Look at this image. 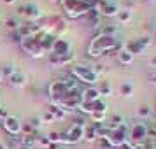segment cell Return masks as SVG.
<instances>
[{"instance_id": "obj_1", "label": "cell", "mask_w": 156, "mask_h": 149, "mask_svg": "<svg viewBox=\"0 0 156 149\" xmlns=\"http://www.w3.org/2000/svg\"><path fill=\"white\" fill-rule=\"evenodd\" d=\"M121 41L116 35H97L91 39V42L88 46V56L91 58H100L105 55V51H109L111 48L118 46Z\"/></svg>"}, {"instance_id": "obj_2", "label": "cell", "mask_w": 156, "mask_h": 149, "mask_svg": "<svg viewBox=\"0 0 156 149\" xmlns=\"http://www.w3.org/2000/svg\"><path fill=\"white\" fill-rule=\"evenodd\" d=\"M60 4L65 9V12H67L69 18L79 20V18L86 16L97 5V0L95 2H90V0H60Z\"/></svg>"}, {"instance_id": "obj_3", "label": "cell", "mask_w": 156, "mask_h": 149, "mask_svg": "<svg viewBox=\"0 0 156 149\" xmlns=\"http://www.w3.org/2000/svg\"><path fill=\"white\" fill-rule=\"evenodd\" d=\"M70 76L76 77L79 83H84L88 86H95L98 83V76L93 72L90 65H74V67H70Z\"/></svg>"}, {"instance_id": "obj_4", "label": "cell", "mask_w": 156, "mask_h": 149, "mask_svg": "<svg viewBox=\"0 0 156 149\" xmlns=\"http://www.w3.org/2000/svg\"><path fill=\"white\" fill-rule=\"evenodd\" d=\"M147 132H149V126L144 121H137L133 125H130V128H128V142L144 144L147 140Z\"/></svg>"}, {"instance_id": "obj_5", "label": "cell", "mask_w": 156, "mask_h": 149, "mask_svg": "<svg viewBox=\"0 0 156 149\" xmlns=\"http://www.w3.org/2000/svg\"><path fill=\"white\" fill-rule=\"evenodd\" d=\"M21 49L30 55L32 58H42L44 56V49L41 46V39H39V34L37 35H32V37H25L21 41Z\"/></svg>"}, {"instance_id": "obj_6", "label": "cell", "mask_w": 156, "mask_h": 149, "mask_svg": "<svg viewBox=\"0 0 156 149\" xmlns=\"http://www.w3.org/2000/svg\"><path fill=\"white\" fill-rule=\"evenodd\" d=\"M69 93H70V90L65 86V83L62 81V79H58V81H53L49 84V97L51 100H53V104H62L67 97H69Z\"/></svg>"}, {"instance_id": "obj_7", "label": "cell", "mask_w": 156, "mask_h": 149, "mask_svg": "<svg viewBox=\"0 0 156 149\" xmlns=\"http://www.w3.org/2000/svg\"><path fill=\"white\" fill-rule=\"evenodd\" d=\"M151 37H137V39H132L130 42L125 44V49L128 51V53H132L133 56H137V55H142V53H146L147 51V48L151 46Z\"/></svg>"}, {"instance_id": "obj_8", "label": "cell", "mask_w": 156, "mask_h": 149, "mask_svg": "<svg viewBox=\"0 0 156 149\" xmlns=\"http://www.w3.org/2000/svg\"><path fill=\"white\" fill-rule=\"evenodd\" d=\"M74 51L70 53H67V55H55V53H51L49 55V65L51 67H55V69H62V67H67V65H70L74 62Z\"/></svg>"}, {"instance_id": "obj_9", "label": "cell", "mask_w": 156, "mask_h": 149, "mask_svg": "<svg viewBox=\"0 0 156 149\" xmlns=\"http://www.w3.org/2000/svg\"><path fill=\"white\" fill-rule=\"evenodd\" d=\"M0 126H4V130L7 132L9 135H12V137H16V135H20L21 133V126H23V123L16 116H9L7 119H4V121H0Z\"/></svg>"}, {"instance_id": "obj_10", "label": "cell", "mask_w": 156, "mask_h": 149, "mask_svg": "<svg viewBox=\"0 0 156 149\" xmlns=\"http://www.w3.org/2000/svg\"><path fill=\"white\" fill-rule=\"evenodd\" d=\"M18 12H20V14H25L28 21L39 23V20H42V12H41V9L37 7L35 4H27V5H21V7L18 9Z\"/></svg>"}, {"instance_id": "obj_11", "label": "cell", "mask_w": 156, "mask_h": 149, "mask_svg": "<svg viewBox=\"0 0 156 149\" xmlns=\"http://www.w3.org/2000/svg\"><path fill=\"white\" fill-rule=\"evenodd\" d=\"M100 98H102V97H100L97 86H88V88H84V90L81 91V100H83V102H97V100H100Z\"/></svg>"}, {"instance_id": "obj_12", "label": "cell", "mask_w": 156, "mask_h": 149, "mask_svg": "<svg viewBox=\"0 0 156 149\" xmlns=\"http://www.w3.org/2000/svg\"><path fill=\"white\" fill-rule=\"evenodd\" d=\"M119 11H121V7L118 4H114V2H104V5L100 9V14L107 16V18H114V16L119 14Z\"/></svg>"}, {"instance_id": "obj_13", "label": "cell", "mask_w": 156, "mask_h": 149, "mask_svg": "<svg viewBox=\"0 0 156 149\" xmlns=\"http://www.w3.org/2000/svg\"><path fill=\"white\" fill-rule=\"evenodd\" d=\"M67 133H69L70 144H77V142H81L83 140V137H84V126H81V125H74Z\"/></svg>"}, {"instance_id": "obj_14", "label": "cell", "mask_w": 156, "mask_h": 149, "mask_svg": "<svg viewBox=\"0 0 156 149\" xmlns=\"http://www.w3.org/2000/svg\"><path fill=\"white\" fill-rule=\"evenodd\" d=\"M72 48L70 44L67 42L65 39H56V42L53 46V51L51 53H55V55H67V53H70Z\"/></svg>"}, {"instance_id": "obj_15", "label": "cell", "mask_w": 156, "mask_h": 149, "mask_svg": "<svg viewBox=\"0 0 156 149\" xmlns=\"http://www.w3.org/2000/svg\"><path fill=\"white\" fill-rule=\"evenodd\" d=\"M9 84L12 86V88H25V86H27V76L16 70L14 74L9 77Z\"/></svg>"}, {"instance_id": "obj_16", "label": "cell", "mask_w": 156, "mask_h": 149, "mask_svg": "<svg viewBox=\"0 0 156 149\" xmlns=\"http://www.w3.org/2000/svg\"><path fill=\"white\" fill-rule=\"evenodd\" d=\"M116 18H118L119 25H126V23L132 21V18H133V11H132V9H121L119 14L116 16Z\"/></svg>"}, {"instance_id": "obj_17", "label": "cell", "mask_w": 156, "mask_h": 149, "mask_svg": "<svg viewBox=\"0 0 156 149\" xmlns=\"http://www.w3.org/2000/svg\"><path fill=\"white\" fill-rule=\"evenodd\" d=\"M116 56H118V62H119L121 65H130L132 62H133V58H135L133 55H132V53H128L125 48H123V49H121Z\"/></svg>"}, {"instance_id": "obj_18", "label": "cell", "mask_w": 156, "mask_h": 149, "mask_svg": "<svg viewBox=\"0 0 156 149\" xmlns=\"http://www.w3.org/2000/svg\"><path fill=\"white\" fill-rule=\"evenodd\" d=\"M84 140L88 142H95L98 140V137H97V128H95V125H86L84 126V137H83Z\"/></svg>"}, {"instance_id": "obj_19", "label": "cell", "mask_w": 156, "mask_h": 149, "mask_svg": "<svg viewBox=\"0 0 156 149\" xmlns=\"http://www.w3.org/2000/svg\"><path fill=\"white\" fill-rule=\"evenodd\" d=\"M119 93L125 97V98H130V97H133V93H135V88L132 83H121L119 86Z\"/></svg>"}, {"instance_id": "obj_20", "label": "cell", "mask_w": 156, "mask_h": 149, "mask_svg": "<svg viewBox=\"0 0 156 149\" xmlns=\"http://www.w3.org/2000/svg\"><path fill=\"white\" fill-rule=\"evenodd\" d=\"M48 111L53 114V118H55V119H63L65 116H67V112H65V111H63L60 105H56V104H51Z\"/></svg>"}, {"instance_id": "obj_21", "label": "cell", "mask_w": 156, "mask_h": 149, "mask_svg": "<svg viewBox=\"0 0 156 149\" xmlns=\"http://www.w3.org/2000/svg\"><path fill=\"white\" fill-rule=\"evenodd\" d=\"M21 146H28V147H35V146H37V133L21 135Z\"/></svg>"}, {"instance_id": "obj_22", "label": "cell", "mask_w": 156, "mask_h": 149, "mask_svg": "<svg viewBox=\"0 0 156 149\" xmlns=\"http://www.w3.org/2000/svg\"><path fill=\"white\" fill-rule=\"evenodd\" d=\"M118 27L116 25H102L98 28V35H116Z\"/></svg>"}, {"instance_id": "obj_23", "label": "cell", "mask_w": 156, "mask_h": 149, "mask_svg": "<svg viewBox=\"0 0 156 149\" xmlns=\"http://www.w3.org/2000/svg\"><path fill=\"white\" fill-rule=\"evenodd\" d=\"M98 93H100V97H111L112 95V86H111V83H107V81L100 83Z\"/></svg>"}, {"instance_id": "obj_24", "label": "cell", "mask_w": 156, "mask_h": 149, "mask_svg": "<svg viewBox=\"0 0 156 149\" xmlns=\"http://www.w3.org/2000/svg\"><path fill=\"white\" fill-rule=\"evenodd\" d=\"M90 119H91V123H95V125H100V123L105 121V112H91L90 114Z\"/></svg>"}, {"instance_id": "obj_25", "label": "cell", "mask_w": 156, "mask_h": 149, "mask_svg": "<svg viewBox=\"0 0 156 149\" xmlns=\"http://www.w3.org/2000/svg\"><path fill=\"white\" fill-rule=\"evenodd\" d=\"M51 144L49 137L48 135H37V146H42V147H48Z\"/></svg>"}, {"instance_id": "obj_26", "label": "cell", "mask_w": 156, "mask_h": 149, "mask_svg": "<svg viewBox=\"0 0 156 149\" xmlns=\"http://www.w3.org/2000/svg\"><path fill=\"white\" fill-rule=\"evenodd\" d=\"M137 114H139V118H149V116H151V107H147V105L139 107Z\"/></svg>"}, {"instance_id": "obj_27", "label": "cell", "mask_w": 156, "mask_h": 149, "mask_svg": "<svg viewBox=\"0 0 156 149\" xmlns=\"http://www.w3.org/2000/svg\"><path fill=\"white\" fill-rule=\"evenodd\" d=\"M2 72H4V76H7V77H11L12 74L16 72V67H14V63H7L4 69H2Z\"/></svg>"}, {"instance_id": "obj_28", "label": "cell", "mask_w": 156, "mask_h": 149, "mask_svg": "<svg viewBox=\"0 0 156 149\" xmlns=\"http://www.w3.org/2000/svg\"><path fill=\"white\" fill-rule=\"evenodd\" d=\"M30 126L34 128V130H39V128H41V125H42V119H41V118H39V116H35V118H32V119H30V123H28Z\"/></svg>"}, {"instance_id": "obj_29", "label": "cell", "mask_w": 156, "mask_h": 149, "mask_svg": "<svg viewBox=\"0 0 156 149\" xmlns=\"http://www.w3.org/2000/svg\"><path fill=\"white\" fill-rule=\"evenodd\" d=\"M41 119H42V123H55V118H53V114L49 112V111H46V112L42 114V116H41Z\"/></svg>"}, {"instance_id": "obj_30", "label": "cell", "mask_w": 156, "mask_h": 149, "mask_svg": "<svg viewBox=\"0 0 156 149\" xmlns=\"http://www.w3.org/2000/svg\"><path fill=\"white\" fill-rule=\"evenodd\" d=\"M5 23H7V28H9V30H14V32H16V30L20 28V23L16 21L14 18H9Z\"/></svg>"}, {"instance_id": "obj_31", "label": "cell", "mask_w": 156, "mask_h": 149, "mask_svg": "<svg viewBox=\"0 0 156 149\" xmlns=\"http://www.w3.org/2000/svg\"><path fill=\"white\" fill-rule=\"evenodd\" d=\"M91 69H93V72H95L98 77L104 74V72H105V67H104V65H95V67H91Z\"/></svg>"}, {"instance_id": "obj_32", "label": "cell", "mask_w": 156, "mask_h": 149, "mask_svg": "<svg viewBox=\"0 0 156 149\" xmlns=\"http://www.w3.org/2000/svg\"><path fill=\"white\" fill-rule=\"evenodd\" d=\"M7 118H9V112H7V109H4V107L0 105V121L7 119Z\"/></svg>"}, {"instance_id": "obj_33", "label": "cell", "mask_w": 156, "mask_h": 149, "mask_svg": "<svg viewBox=\"0 0 156 149\" xmlns=\"http://www.w3.org/2000/svg\"><path fill=\"white\" fill-rule=\"evenodd\" d=\"M149 67H151L153 70H156V56H153L151 60H149Z\"/></svg>"}, {"instance_id": "obj_34", "label": "cell", "mask_w": 156, "mask_h": 149, "mask_svg": "<svg viewBox=\"0 0 156 149\" xmlns=\"http://www.w3.org/2000/svg\"><path fill=\"white\" fill-rule=\"evenodd\" d=\"M2 2H4V4H7V5H12V4H16L18 0H2Z\"/></svg>"}, {"instance_id": "obj_35", "label": "cell", "mask_w": 156, "mask_h": 149, "mask_svg": "<svg viewBox=\"0 0 156 149\" xmlns=\"http://www.w3.org/2000/svg\"><path fill=\"white\" fill-rule=\"evenodd\" d=\"M149 79H151V83H154V84H156V70L151 74V77H149Z\"/></svg>"}, {"instance_id": "obj_36", "label": "cell", "mask_w": 156, "mask_h": 149, "mask_svg": "<svg viewBox=\"0 0 156 149\" xmlns=\"http://www.w3.org/2000/svg\"><path fill=\"white\" fill-rule=\"evenodd\" d=\"M4 77H5V76H4V72L0 70V83H2V81H4Z\"/></svg>"}, {"instance_id": "obj_37", "label": "cell", "mask_w": 156, "mask_h": 149, "mask_svg": "<svg viewBox=\"0 0 156 149\" xmlns=\"http://www.w3.org/2000/svg\"><path fill=\"white\" fill-rule=\"evenodd\" d=\"M0 149H7V144H2L0 142Z\"/></svg>"}, {"instance_id": "obj_38", "label": "cell", "mask_w": 156, "mask_h": 149, "mask_svg": "<svg viewBox=\"0 0 156 149\" xmlns=\"http://www.w3.org/2000/svg\"><path fill=\"white\" fill-rule=\"evenodd\" d=\"M18 149H34V147H28V146H20Z\"/></svg>"}, {"instance_id": "obj_39", "label": "cell", "mask_w": 156, "mask_h": 149, "mask_svg": "<svg viewBox=\"0 0 156 149\" xmlns=\"http://www.w3.org/2000/svg\"><path fill=\"white\" fill-rule=\"evenodd\" d=\"M58 149H69V146H58Z\"/></svg>"}, {"instance_id": "obj_40", "label": "cell", "mask_w": 156, "mask_h": 149, "mask_svg": "<svg viewBox=\"0 0 156 149\" xmlns=\"http://www.w3.org/2000/svg\"><path fill=\"white\" fill-rule=\"evenodd\" d=\"M146 2H147V4H154L156 0H146Z\"/></svg>"}, {"instance_id": "obj_41", "label": "cell", "mask_w": 156, "mask_h": 149, "mask_svg": "<svg viewBox=\"0 0 156 149\" xmlns=\"http://www.w3.org/2000/svg\"><path fill=\"white\" fill-rule=\"evenodd\" d=\"M153 130H154V132H156V121H154V125H153Z\"/></svg>"}, {"instance_id": "obj_42", "label": "cell", "mask_w": 156, "mask_h": 149, "mask_svg": "<svg viewBox=\"0 0 156 149\" xmlns=\"http://www.w3.org/2000/svg\"><path fill=\"white\" fill-rule=\"evenodd\" d=\"M51 2H56V0H51Z\"/></svg>"}, {"instance_id": "obj_43", "label": "cell", "mask_w": 156, "mask_h": 149, "mask_svg": "<svg viewBox=\"0 0 156 149\" xmlns=\"http://www.w3.org/2000/svg\"><path fill=\"white\" fill-rule=\"evenodd\" d=\"M90 2H95V0H90Z\"/></svg>"}]
</instances>
